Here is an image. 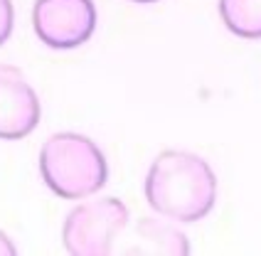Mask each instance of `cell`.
I'll return each instance as SVG.
<instances>
[{
  "mask_svg": "<svg viewBox=\"0 0 261 256\" xmlns=\"http://www.w3.org/2000/svg\"><path fill=\"white\" fill-rule=\"evenodd\" d=\"M17 254V246L13 244V239L0 229V256H15Z\"/></svg>",
  "mask_w": 261,
  "mask_h": 256,
  "instance_id": "9c48e42d",
  "label": "cell"
},
{
  "mask_svg": "<svg viewBox=\"0 0 261 256\" xmlns=\"http://www.w3.org/2000/svg\"><path fill=\"white\" fill-rule=\"evenodd\" d=\"M40 175L62 199H87L109 183L103 150L84 133H55L40 148Z\"/></svg>",
  "mask_w": 261,
  "mask_h": 256,
  "instance_id": "7a4b0ae2",
  "label": "cell"
},
{
  "mask_svg": "<svg viewBox=\"0 0 261 256\" xmlns=\"http://www.w3.org/2000/svg\"><path fill=\"white\" fill-rule=\"evenodd\" d=\"M128 224V207L118 197L89 199L64 217L62 244L74 256H103Z\"/></svg>",
  "mask_w": 261,
  "mask_h": 256,
  "instance_id": "3957f363",
  "label": "cell"
},
{
  "mask_svg": "<svg viewBox=\"0 0 261 256\" xmlns=\"http://www.w3.org/2000/svg\"><path fill=\"white\" fill-rule=\"evenodd\" d=\"M128 3H136V5H150V3H158V0H128Z\"/></svg>",
  "mask_w": 261,
  "mask_h": 256,
  "instance_id": "30bf717a",
  "label": "cell"
},
{
  "mask_svg": "<svg viewBox=\"0 0 261 256\" xmlns=\"http://www.w3.org/2000/svg\"><path fill=\"white\" fill-rule=\"evenodd\" d=\"M224 28L242 40H261V0H219Z\"/></svg>",
  "mask_w": 261,
  "mask_h": 256,
  "instance_id": "52a82bcc",
  "label": "cell"
},
{
  "mask_svg": "<svg viewBox=\"0 0 261 256\" xmlns=\"http://www.w3.org/2000/svg\"><path fill=\"white\" fill-rule=\"evenodd\" d=\"M130 242L133 244L123 249L126 254H173V256L190 254L188 237L177 227L163 222V219H155V217L138 219Z\"/></svg>",
  "mask_w": 261,
  "mask_h": 256,
  "instance_id": "8992f818",
  "label": "cell"
},
{
  "mask_svg": "<svg viewBox=\"0 0 261 256\" xmlns=\"http://www.w3.org/2000/svg\"><path fill=\"white\" fill-rule=\"evenodd\" d=\"M143 195L153 212L192 224L212 212L217 202V175L195 153L163 150L145 172Z\"/></svg>",
  "mask_w": 261,
  "mask_h": 256,
  "instance_id": "6da1fadb",
  "label": "cell"
},
{
  "mask_svg": "<svg viewBox=\"0 0 261 256\" xmlns=\"http://www.w3.org/2000/svg\"><path fill=\"white\" fill-rule=\"evenodd\" d=\"M42 106L22 69L0 64V141H20L40 126Z\"/></svg>",
  "mask_w": 261,
  "mask_h": 256,
  "instance_id": "5b68a950",
  "label": "cell"
},
{
  "mask_svg": "<svg viewBox=\"0 0 261 256\" xmlns=\"http://www.w3.org/2000/svg\"><path fill=\"white\" fill-rule=\"evenodd\" d=\"M15 28V8L13 0H0V47L10 40Z\"/></svg>",
  "mask_w": 261,
  "mask_h": 256,
  "instance_id": "ba28073f",
  "label": "cell"
},
{
  "mask_svg": "<svg viewBox=\"0 0 261 256\" xmlns=\"http://www.w3.org/2000/svg\"><path fill=\"white\" fill-rule=\"evenodd\" d=\"M96 17L94 0H35L32 5L35 35L52 49H74L89 42Z\"/></svg>",
  "mask_w": 261,
  "mask_h": 256,
  "instance_id": "277c9868",
  "label": "cell"
}]
</instances>
